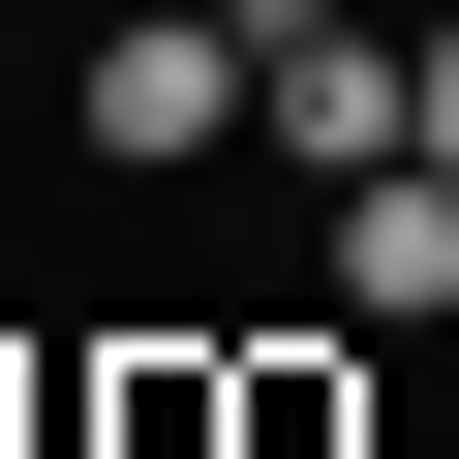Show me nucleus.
Segmentation results:
<instances>
[{"label":"nucleus","instance_id":"1","mask_svg":"<svg viewBox=\"0 0 459 459\" xmlns=\"http://www.w3.org/2000/svg\"><path fill=\"white\" fill-rule=\"evenodd\" d=\"M62 123H92L123 184H184V153H246V31H214V0H123V31L62 62Z\"/></svg>","mask_w":459,"mask_h":459},{"label":"nucleus","instance_id":"2","mask_svg":"<svg viewBox=\"0 0 459 459\" xmlns=\"http://www.w3.org/2000/svg\"><path fill=\"white\" fill-rule=\"evenodd\" d=\"M398 123H429V31H368V0L246 62V153H276V184H398Z\"/></svg>","mask_w":459,"mask_h":459},{"label":"nucleus","instance_id":"3","mask_svg":"<svg viewBox=\"0 0 459 459\" xmlns=\"http://www.w3.org/2000/svg\"><path fill=\"white\" fill-rule=\"evenodd\" d=\"M62 459H246V337H123V368H62Z\"/></svg>","mask_w":459,"mask_h":459},{"label":"nucleus","instance_id":"4","mask_svg":"<svg viewBox=\"0 0 459 459\" xmlns=\"http://www.w3.org/2000/svg\"><path fill=\"white\" fill-rule=\"evenodd\" d=\"M337 307H368V337H429V307H459V184H429V153H398V184H337Z\"/></svg>","mask_w":459,"mask_h":459},{"label":"nucleus","instance_id":"5","mask_svg":"<svg viewBox=\"0 0 459 459\" xmlns=\"http://www.w3.org/2000/svg\"><path fill=\"white\" fill-rule=\"evenodd\" d=\"M246 459H368V368L337 337H246Z\"/></svg>","mask_w":459,"mask_h":459},{"label":"nucleus","instance_id":"6","mask_svg":"<svg viewBox=\"0 0 459 459\" xmlns=\"http://www.w3.org/2000/svg\"><path fill=\"white\" fill-rule=\"evenodd\" d=\"M0 459H62V368H0Z\"/></svg>","mask_w":459,"mask_h":459},{"label":"nucleus","instance_id":"7","mask_svg":"<svg viewBox=\"0 0 459 459\" xmlns=\"http://www.w3.org/2000/svg\"><path fill=\"white\" fill-rule=\"evenodd\" d=\"M398 153H429V184H459V31H429V123H398Z\"/></svg>","mask_w":459,"mask_h":459},{"label":"nucleus","instance_id":"8","mask_svg":"<svg viewBox=\"0 0 459 459\" xmlns=\"http://www.w3.org/2000/svg\"><path fill=\"white\" fill-rule=\"evenodd\" d=\"M214 31H246V62H276V31H337V0H214Z\"/></svg>","mask_w":459,"mask_h":459}]
</instances>
